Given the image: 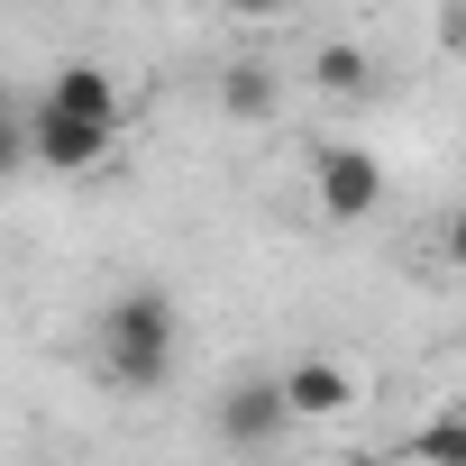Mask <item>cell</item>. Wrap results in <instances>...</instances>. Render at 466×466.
Here are the masks:
<instances>
[{"instance_id": "cell-3", "label": "cell", "mask_w": 466, "mask_h": 466, "mask_svg": "<svg viewBox=\"0 0 466 466\" xmlns=\"http://www.w3.org/2000/svg\"><path fill=\"white\" fill-rule=\"evenodd\" d=\"M311 192H320L329 219H375L384 210V156L329 137V147H311Z\"/></svg>"}, {"instance_id": "cell-5", "label": "cell", "mask_w": 466, "mask_h": 466, "mask_svg": "<svg viewBox=\"0 0 466 466\" xmlns=\"http://www.w3.org/2000/svg\"><path fill=\"white\" fill-rule=\"evenodd\" d=\"M275 384H284V411H293V420H339V411L357 402V375H348L339 357H302V366H284Z\"/></svg>"}, {"instance_id": "cell-8", "label": "cell", "mask_w": 466, "mask_h": 466, "mask_svg": "<svg viewBox=\"0 0 466 466\" xmlns=\"http://www.w3.org/2000/svg\"><path fill=\"white\" fill-rule=\"evenodd\" d=\"M311 83L339 92V101H357V92L375 83V65H366V46H320V56H311Z\"/></svg>"}, {"instance_id": "cell-6", "label": "cell", "mask_w": 466, "mask_h": 466, "mask_svg": "<svg viewBox=\"0 0 466 466\" xmlns=\"http://www.w3.org/2000/svg\"><path fill=\"white\" fill-rule=\"evenodd\" d=\"M46 101H65V110H83V119H110V128H119V83H110L101 65H65V74L46 83Z\"/></svg>"}, {"instance_id": "cell-11", "label": "cell", "mask_w": 466, "mask_h": 466, "mask_svg": "<svg viewBox=\"0 0 466 466\" xmlns=\"http://www.w3.org/2000/svg\"><path fill=\"white\" fill-rule=\"evenodd\" d=\"M219 10H238V19H284V10H302V0H219Z\"/></svg>"}, {"instance_id": "cell-10", "label": "cell", "mask_w": 466, "mask_h": 466, "mask_svg": "<svg viewBox=\"0 0 466 466\" xmlns=\"http://www.w3.org/2000/svg\"><path fill=\"white\" fill-rule=\"evenodd\" d=\"M411 457H466V420H439V430H420V439H411Z\"/></svg>"}, {"instance_id": "cell-4", "label": "cell", "mask_w": 466, "mask_h": 466, "mask_svg": "<svg viewBox=\"0 0 466 466\" xmlns=\"http://www.w3.org/2000/svg\"><path fill=\"white\" fill-rule=\"evenodd\" d=\"M284 430H293V411H284V384L275 375H248V384L219 393V439L228 448H275Z\"/></svg>"}, {"instance_id": "cell-7", "label": "cell", "mask_w": 466, "mask_h": 466, "mask_svg": "<svg viewBox=\"0 0 466 466\" xmlns=\"http://www.w3.org/2000/svg\"><path fill=\"white\" fill-rule=\"evenodd\" d=\"M219 110L228 119H275V74L266 65H228L219 74Z\"/></svg>"}, {"instance_id": "cell-1", "label": "cell", "mask_w": 466, "mask_h": 466, "mask_svg": "<svg viewBox=\"0 0 466 466\" xmlns=\"http://www.w3.org/2000/svg\"><path fill=\"white\" fill-rule=\"evenodd\" d=\"M174 357H183V311H174V293L128 284V293L101 302V375H110L119 393H156V384L174 375Z\"/></svg>"}, {"instance_id": "cell-9", "label": "cell", "mask_w": 466, "mask_h": 466, "mask_svg": "<svg viewBox=\"0 0 466 466\" xmlns=\"http://www.w3.org/2000/svg\"><path fill=\"white\" fill-rule=\"evenodd\" d=\"M0 174H28V101L0 92Z\"/></svg>"}, {"instance_id": "cell-2", "label": "cell", "mask_w": 466, "mask_h": 466, "mask_svg": "<svg viewBox=\"0 0 466 466\" xmlns=\"http://www.w3.org/2000/svg\"><path fill=\"white\" fill-rule=\"evenodd\" d=\"M110 137H119L110 119H83V110L28 92V165H46V174H92V165L110 156Z\"/></svg>"}]
</instances>
